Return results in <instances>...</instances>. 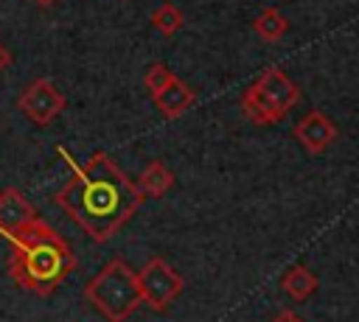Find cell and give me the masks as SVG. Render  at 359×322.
<instances>
[{
  "label": "cell",
  "mask_w": 359,
  "mask_h": 322,
  "mask_svg": "<svg viewBox=\"0 0 359 322\" xmlns=\"http://www.w3.org/2000/svg\"><path fill=\"white\" fill-rule=\"evenodd\" d=\"M62 154L73 165V176L53 193V202L95 244H107L143 204V193L104 151H95L84 165H76L65 148Z\"/></svg>",
  "instance_id": "6da1fadb"
},
{
  "label": "cell",
  "mask_w": 359,
  "mask_h": 322,
  "mask_svg": "<svg viewBox=\"0 0 359 322\" xmlns=\"http://www.w3.org/2000/svg\"><path fill=\"white\" fill-rule=\"evenodd\" d=\"M76 269L70 244L39 216L8 235V277L34 297H50Z\"/></svg>",
  "instance_id": "7a4b0ae2"
},
{
  "label": "cell",
  "mask_w": 359,
  "mask_h": 322,
  "mask_svg": "<svg viewBox=\"0 0 359 322\" xmlns=\"http://www.w3.org/2000/svg\"><path fill=\"white\" fill-rule=\"evenodd\" d=\"M84 300L107 322H126L143 302L140 286H137V272H132L126 260L112 258L95 277L87 280Z\"/></svg>",
  "instance_id": "3957f363"
},
{
  "label": "cell",
  "mask_w": 359,
  "mask_h": 322,
  "mask_svg": "<svg viewBox=\"0 0 359 322\" xmlns=\"http://www.w3.org/2000/svg\"><path fill=\"white\" fill-rule=\"evenodd\" d=\"M300 101V87L280 67H266L244 92L241 112L255 126H272L289 115V109Z\"/></svg>",
  "instance_id": "277c9868"
},
{
  "label": "cell",
  "mask_w": 359,
  "mask_h": 322,
  "mask_svg": "<svg viewBox=\"0 0 359 322\" xmlns=\"http://www.w3.org/2000/svg\"><path fill=\"white\" fill-rule=\"evenodd\" d=\"M137 286H140V300L151 311H168V305L182 294L185 280L165 258L154 255L137 272Z\"/></svg>",
  "instance_id": "5b68a950"
},
{
  "label": "cell",
  "mask_w": 359,
  "mask_h": 322,
  "mask_svg": "<svg viewBox=\"0 0 359 322\" xmlns=\"http://www.w3.org/2000/svg\"><path fill=\"white\" fill-rule=\"evenodd\" d=\"M65 106H67V101L50 78H34L17 98V109L36 126L53 123L65 112Z\"/></svg>",
  "instance_id": "8992f818"
},
{
  "label": "cell",
  "mask_w": 359,
  "mask_h": 322,
  "mask_svg": "<svg viewBox=\"0 0 359 322\" xmlns=\"http://www.w3.org/2000/svg\"><path fill=\"white\" fill-rule=\"evenodd\" d=\"M337 137H339L337 123H334L325 112H320V109L306 112V115L294 123V140H297V143L303 146V151L311 154V157L323 154Z\"/></svg>",
  "instance_id": "52a82bcc"
},
{
  "label": "cell",
  "mask_w": 359,
  "mask_h": 322,
  "mask_svg": "<svg viewBox=\"0 0 359 322\" xmlns=\"http://www.w3.org/2000/svg\"><path fill=\"white\" fill-rule=\"evenodd\" d=\"M36 218V207L22 196L20 188L0 190V235H14Z\"/></svg>",
  "instance_id": "ba28073f"
},
{
  "label": "cell",
  "mask_w": 359,
  "mask_h": 322,
  "mask_svg": "<svg viewBox=\"0 0 359 322\" xmlns=\"http://www.w3.org/2000/svg\"><path fill=\"white\" fill-rule=\"evenodd\" d=\"M151 101H154V106L160 109L163 118L177 120V118H182V115L194 106L196 95H194V90H191L180 76H171V78L165 81V87H160V90L151 95Z\"/></svg>",
  "instance_id": "9c48e42d"
},
{
  "label": "cell",
  "mask_w": 359,
  "mask_h": 322,
  "mask_svg": "<svg viewBox=\"0 0 359 322\" xmlns=\"http://www.w3.org/2000/svg\"><path fill=\"white\" fill-rule=\"evenodd\" d=\"M137 190L143 193V199H160V196H165L171 188H174V174H171V168L165 165V162H160V160H151L143 171H140V176H137Z\"/></svg>",
  "instance_id": "30bf717a"
},
{
  "label": "cell",
  "mask_w": 359,
  "mask_h": 322,
  "mask_svg": "<svg viewBox=\"0 0 359 322\" xmlns=\"http://www.w3.org/2000/svg\"><path fill=\"white\" fill-rule=\"evenodd\" d=\"M280 288H283L294 302H303V300H309V297L317 291V274H314L309 266H303V263L289 266V269L283 272V277H280Z\"/></svg>",
  "instance_id": "8fae6325"
},
{
  "label": "cell",
  "mask_w": 359,
  "mask_h": 322,
  "mask_svg": "<svg viewBox=\"0 0 359 322\" xmlns=\"http://www.w3.org/2000/svg\"><path fill=\"white\" fill-rule=\"evenodd\" d=\"M252 31H255L264 42H278V39L289 31V20L280 14V8L266 6V8L258 11V17L252 20Z\"/></svg>",
  "instance_id": "7c38bea8"
},
{
  "label": "cell",
  "mask_w": 359,
  "mask_h": 322,
  "mask_svg": "<svg viewBox=\"0 0 359 322\" xmlns=\"http://www.w3.org/2000/svg\"><path fill=\"white\" fill-rule=\"evenodd\" d=\"M151 25H154L163 36H174V34L185 25V14L168 0V3H160V6L151 11Z\"/></svg>",
  "instance_id": "4fadbf2b"
},
{
  "label": "cell",
  "mask_w": 359,
  "mask_h": 322,
  "mask_svg": "<svg viewBox=\"0 0 359 322\" xmlns=\"http://www.w3.org/2000/svg\"><path fill=\"white\" fill-rule=\"evenodd\" d=\"M174 73L168 70V64H163V62H154L149 70H146V76H143V87L149 90V95H154L160 87H165V81L171 78Z\"/></svg>",
  "instance_id": "5bb4252c"
},
{
  "label": "cell",
  "mask_w": 359,
  "mask_h": 322,
  "mask_svg": "<svg viewBox=\"0 0 359 322\" xmlns=\"http://www.w3.org/2000/svg\"><path fill=\"white\" fill-rule=\"evenodd\" d=\"M272 322H303V319H300L294 311H289V308H280V311L272 316Z\"/></svg>",
  "instance_id": "9a60e30c"
},
{
  "label": "cell",
  "mask_w": 359,
  "mask_h": 322,
  "mask_svg": "<svg viewBox=\"0 0 359 322\" xmlns=\"http://www.w3.org/2000/svg\"><path fill=\"white\" fill-rule=\"evenodd\" d=\"M8 64H11V50H8V48L0 42V73H3Z\"/></svg>",
  "instance_id": "2e32d148"
},
{
  "label": "cell",
  "mask_w": 359,
  "mask_h": 322,
  "mask_svg": "<svg viewBox=\"0 0 359 322\" xmlns=\"http://www.w3.org/2000/svg\"><path fill=\"white\" fill-rule=\"evenodd\" d=\"M34 3H36V6H45V8H48V6H53L56 0H34Z\"/></svg>",
  "instance_id": "e0dca14e"
}]
</instances>
